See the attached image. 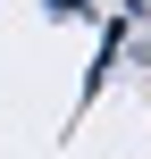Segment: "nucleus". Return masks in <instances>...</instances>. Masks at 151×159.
<instances>
[{
  "instance_id": "nucleus-2",
  "label": "nucleus",
  "mask_w": 151,
  "mask_h": 159,
  "mask_svg": "<svg viewBox=\"0 0 151 159\" xmlns=\"http://www.w3.org/2000/svg\"><path fill=\"white\" fill-rule=\"evenodd\" d=\"M126 8H134V17H143V8H151V0H126Z\"/></svg>"
},
{
  "instance_id": "nucleus-1",
  "label": "nucleus",
  "mask_w": 151,
  "mask_h": 159,
  "mask_svg": "<svg viewBox=\"0 0 151 159\" xmlns=\"http://www.w3.org/2000/svg\"><path fill=\"white\" fill-rule=\"evenodd\" d=\"M42 8H50V17H84L92 0H42Z\"/></svg>"
}]
</instances>
